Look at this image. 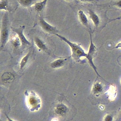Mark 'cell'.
Returning a JSON list of instances; mask_svg holds the SVG:
<instances>
[{
  "label": "cell",
  "instance_id": "obj_1",
  "mask_svg": "<svg viewBox=\"0 0 121 121\" xmlns=\"http://www.w3.org/2000/svg\"><path fill=\"white\" fill-rule=\"evenodd\" d=\"M55 35L69 45L71 48L72 52L71 57L76 62H79L81 60V58L82 57H85L86 58L87 56V53L85 52L84 49L81 47L80 44L72 42L65 37L58 34H56Z\"/></svg>",
  "mask_w": 121,
  "mask_h": 121
},
{
  "label": "cell",
  "instance_id": "obj_2",
  "mask_svg": "<svg viewBox=\"0 0 121 121\" xmlns=\"http://www.w3.org/2000/svg\"><path fill=\"white\" fill-rule=\"evenodd\" d=\"M25 95L26 104L29 110L32 112L39 111L42 104L41 100L39 96L33 91H26Z\"/></svg>",
  "mask_w": 121,
  "mask_h": 121
},
{
  "label": "cell",
  "instance_id": "obj_3",
  "mask_svg": "<svg viewBox=\"0 0 121 121\" xmlns=\"http://www.w3.org/2000/svg\"><path fill=\"white\" fill-rule=\"evenodd\" d=\"M9 38V30L8 26V18L5 14L1 23L0 31V48L3 49L6 44Z\"/></svg>",
  "mask_w": 121,
  "mask_h": 121
},
{
  "label": "cell",
  "instance_id": "obj_4",
  "mask_svg": "<svg viewBox=\"0 0 121 121\" xmlns=\"http://www.w3.org/2000/svg\"><path fill=\"white\" fill-rule=\"evenodd\" d=\"M90 38H91V42H90V46L89 52L87 53V56L86 58L87 59L90 65L95 71L96 73L97 74V75L101 77V76L99 75V74L97 72L96 67L95 66L94 62H93V59H94V57L95 56L97 48L92 42L91 34H90Z\"/></svg>",
  "mask_w": 121,
  "mask_h": 121
},
{
  "label": "cell",
  "instance_id": "obj_5",
  "mask_svg": "<svg viewBox=\"0 0 121 121\" xmlns=\"http://www.w3.org/2000/svg\"><path fill=\"white\" fill-rule=\"evenodd\" d=\"M25 28V26H21L17 28H12V30L18 35V37L20 39L21 43V46L25 47L30 46L31 45V43L26 39L23 34V30Z\"/></svg>",
  "mask_w": 121,
  "mask_h": 121
},
{
  "label": "cell",
  "instance_id": "obj_6",
  "mask_svg": "<svg viewBox=\"0 0 121 121\" xmlns=\"http://www.w3.org/2000/svg\"><path fill=\"white\" fill-rule=\"evenodd\" d=\"M39 23L41 28L45 32L55 35L58 34V33L59 32V30L57 28L48 23L42 17H40Z\"/></svg>",
  "mask_w": 121,
  "mask_h": 121
},
{
  "label": "cell",
  "instance_id": "obj_7",
  "mask_svg": "<svg viewBox=\"0 0 121 121\" xmlns=\"http://www.w3.org/2000/svg\"><path fill=\"white\" fill-rule=\"evenodd\" d=\"M34 42L38 49L45 52H48V48L46 46L45 43L42 39L38 37H35L34 38Z\"/></svg>",
  "mask_w": 121,
  "mask_h": 121
},
{
  "label": "cell",
  "instance_id": "obj_8",
  "mask_svg": "<svg viewBox=\"0 0 121 121\" xmlns=\"http://www.w3.org/2000/svg\"><path fill=\"white\" fill-rule=\"evenodd\" d=\"M78 16L81 23L83 25L88 28L89 30H91L89 20L86 14L82 11L80 10L78 11Z\"/></svg>",
  "mask_w": 121,
  "mask_h": 121
},
{
  "label": "cell",
  "instance_id": "obj_9",
  "mask_svg": "<svg viewBox=\"0 0 121 121\" xmlns=\"http://www.w3.org/2000/svg\"><path fill=\"white\" fill-rule=\"evenodd\" d=\"M67 58H60L54 60L51 63L50 67L53 69H58L64 66L67 61Z\"/></svg>",
  "mask_w": 121,
  "mask_h": 121
},
{
  "label": "cell",
  "instance_id": "obj_10",
  "mask_svg": "<svg viewBox=\"0 0 121 121\" xmlns=\"http://www.w3.org/2000/svg\"><path fill=\"white\" fill-rule=\"evenodd\" d=\"M32 50H30L22 58L20 63V69L21 70L23 69L27 64L28 60L30 57V55L32 53Z\"/></svg>",
  "mask_w": 121,
  "mask_h": 121
},
{
  "label": "cell",
  "instance_id": "obj_11",
  "mask_svg": "<svg viewBox=\"0 0 121 121\" xmlns=\"http://www.w3.org/2000/svg\"><path fill=\"white\" fill-rule=\"evenodd\" d=\"M48 0H43L35 4L34 9L38 12H41L44 10Z\"/></svg>",
  "mask_w": 121,
  "mask_h": 121
},
{
  "label": "cell",
  "instance_id": "obj_12",
  "mask_svg": "<svg viewBox=\"0 0 121 121\" xmlns=\"http://www.w3.org/2000/svg\"><path fill=\"white\" fill-rule=\"evenodd\" d=\"M89 15L90 18L94 23L95 27L97 28L100 23V20L99 16L92 10H89Z\"/></svg>",
  "mask_w": 121,
  "mask_h": 121
},
{
  "label": "cell",
  "instance_id": "obj_13",
  "mask_svg": "<svg viewBox=\"0 0 121 121\" xmlns=\"http://www.w3.org/2000/svg\"><path fill=\"white\" fill-rule=\"evenodd\" d=\"M103 87L99 82L95 83L93 87V91L94 93H100L102 91Z\"/></svg>",
  "mask_w": 121,
  "mask_h": 121
},
{
  "label": "cell",
  "instance_id": "obj_14",
  "mask_svg": "<svg viewBox=\"0 0 121 121\" xmlns=\"http://www.w3.org/2000/svg\"><path fill=\"white\" fill-rule=\"evenodd\" d=\"M33 0H18V2L21 5L24 7H28L32 4Z\"/></svg>",
  "mask_w": 121,
  "mask_h": 121
},
{
  "label": "cell",
  "instance_id": "obj_15",
  "mask_svg": "<svg viewBox=\"0 0 121 121\" xmlns=\"http://www.w3.org/2000/svg\"><path fill=\"white\" fill-rule=\"evenodd\" d=\"M64 105L63 104H60L59 105V106L57 108V113L59 114H63L64 113L65 111H66V108L65 107L64 108L62 109V108H63V106Z\"/></svg>",
  "mask_w": 121,
  "mask_h": 121
},
{
  "label": "cell",
  "instance_id": "obj_16",
  "mask_svg": "<svg viewBox=\"0 0 121 121\" xmlns=\"http://www.w3.org/2000/svg\"><path fill=\"white\" fill-rule=\"evenodd\" d=\"M8 6V3L6 0L2 1H1L0 4V10H6Z\"/></svg>",
  "mask_w": 121,
  "mask_h": 121
},
{
  "label": "cell",
  "instance_id": "obj_17",
  "mask_svg": "<svg viewBox=\"0 0 121 121\" xmlns=\"http://www.w3.org/2000/svg\"><path fill=\"white\" fill-rule=\"evenodd\" d=\"M115 48L117 49H119V48H121V42L117 43L115 47Z\"/></svg>",
  "mask_w": 121,
  "mask_h": 121
},
{
  "label": "cell",
  "instance_id": "obj_18",
  "mask_svg": "<svg viewBox=\"0 0 121 121\" xmlns=\"http://www.w3.org/2000/svg\"><path fill=\"white\" fill-rule=\"evenodd\" d=\"M5 114L6 116V118H7L8 121H13V120H12V119H11L8 116H7L6 114Z\"/></svg>",
  "mask_w": 121,
  "mask_h": 121
},
{
  "label": "cell",
  "instance_id": "obj_19",
  "mask_svg": "<svg viewBox=\"0 0 121 121\" xmlns=\"http://www.w3.org/2000/svg\"><path fill=\"white\" fill-rule=\"evenodd\" d=\"M81 1H93L94 0H80Z\"/></svg>",
  "mask_w": 121,
  "mask_h": 121
},
{
  "label": "cell",
  "instance_id": "obj_20",
  "mask_svg": "<svg viewBox=\"0 0 121 121\" xmlns=\"http://www.w3.org/2000/svg\"><path fill=\"white\" fill-rule=\"evenodd\" d=\"M51 121H58V120L57 119L54 118Z\"/></svg>",
  "mask_w": 121,
  "mask_h": 121
}]
</instances>
